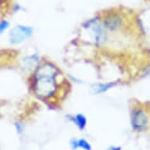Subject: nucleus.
Listing matches in <instances>:
<instances>
[{
	"label": "nucleus",
	"instance_id": "obj_5",
	"mask_svg": "<svg viewBox=\"0 0 150 150\" xmlns=\"http://www.w3.org/2000/svg\"><path fill=\"white\" fill-rule=\"evenodd\" d=\"M103 24L106 29L115 32L123 26V17L117 13H109L105 15L103 20Z\"/></svg>",
	"mask_w": 150,
	"mask_h": 150
},
{
	"label": "nucleus",
	"instance_id": "obj_8",
	"mask_svg": "<svg viewBox=\"0 0 150 150\" xmlns=\"http://www.w3.org/2000/svg\"><path fill=\"white\" fill-rule=\"evenodd\" d=\"M78 148L83 150H92V146L90 142H88L84 138L78 139Z\"/></svg>",
	"mask_w": 150,
	"mask_h": 150
},
{
	"label": "nucleus",
	"instance_id": "obj_2",
	"mask_svg": "<svg viewBox=\"0 0 150 150\" xmlns=\"http://www.w3.org/2000/svg\"><path fill=\"white\" fill-rule=\"evenodd\" d=\"M86 29L91 32V37L97 45L104 44L107 39L106 28L104 26L103 22L98 18L88 21L84 25Z\"/></svg>",
	"mask_w": 150,
	"mask_h": 150
},
{
	"label": "nucleus",
	"instance_id": "obj_3",
	"mask_svg": "<svg viewBox=\"0 0 150 150\" xmlns=\"http://www.w3.org/2000/svg\"><path fill=\"white\" fill-rule=\"evenodd\" d=\"M33 28L25 25H17L10 32V42L12 44H19L32 35Z\"/></svg>",
	"mask_w": 150,
	"mask_h": 150
},
{
	"label": "nucleus",
	"instance_id": "obj_4",
	"mask_svg": "<svg viewBox=\"0 0 150 150\" xmlns=\"http://www.w3.org/2000/svg\"><path fill=\"white\" fill-rule=\"evenodd\" d=\"M130 123L134 130L136 131H142L148 127L149 117L145 111L138 108L134 110L131 114Z\"/></svg>",
	"mask_w": 150,
	"mask_h": 150
},
{
	"label": "nucleus",
	"instance_id": "obj_9",
	"mask_svg": "<svg viewBox=\"0 0 150 150\" xmlns=\"http://www.w3.org/2000/svg\"><path fill=\"white\" fill-rule=\"evenodd\" d=\"M10 27V23L7 21L3 20L0 21V34H3L8 28Z\"/></svg>",
	"mask_w": 150,
	"mask_h": 150
},
{
	"label": "nucleus",
	"instance_id": "obj_1",
	"mask_svg": "<svg viewBox=\"0 0 150 150\" xmlns=\"http://www.w3.org/2000/svg\"><path fill=\"white\" fill-rule=\"evenodd\" d=\"M57 69L50 62H45L37 67L34 75V90L37 95L50 98L57 91Z\"/></svg>",
	"mask_w": 150,
	"mask_h": 150
},
{
	"label": "nucleus",
	"instance_id": "obj_12",
	"mask_svg": "<svg viewBox=\"0 0 150 150\" xmlns=\"http://www.w3.org/2000/svg\"><path fill=\"white\" fill-rule=\"evenodd\" d=\"M107 150H122L120 146H110Z\"/></svg>",
	"mask_w": 150,
	"mask_h": 150
},
{
	"label": "nucleus",
	"instance_id": "obj_6",
	"mask_svg": "<svg viewBox=\"0 0 150 150\" xmlns=\"http://www.w3.org/2000/svg\"><path fill=\"white\" fill-rule=\"evenodd\" d=\"M69 120L71 121L72 123L76 126L78 129L80 130H83L86 129V124H87V120L86 117L83 114L79 113L76 114V116H69Z\"/></svg>",
	"mask_w": 150,
	"mask_h": 150
},
{
	"label": "nucleus",
	"instance_id": "obj_7",
	"mask_svg": "<svg viewBox=\"0 0 150 150\" xmlns=\"http://www.w3.org/2000/svg\"><path fill=\"white\" fill-rule=\"evenodd\" d=\"M116 86L115 83H98L94 85V93H105L113 86Z\"/></svg>",
	"mask_w": 150,
	"mask_h": 150
},
{
	"label": "nucleus",
	"instance_id": "obj_10",
	"mask_svg": "<svg viewBox=\"0 0 150 150\" xmlns=\"http://www.w3.org/2000/svg\"><path fill=\"white\" fill-rule=\"evenodd\" d=\"M70 146L74 150L79 149L78 148V139H76V138H71V140H70Z\"/></svg>",
	"mask_w": 150,
	"mask_h": 150
},
{
	"label": "nucleus",
	"instance_id": "obj_11",
	"mask_svg": "<svg viewBox=\"0 0 150 150\" xmlns=\"http://www.w3.org/2000/svg\"><path fill=\"white\" fill-rule=\"evenodd\" d=\"M15 127H16L17 132L18 134H21L24 130V126L20 122H17V123H15Z\"/></svg>",
	"mask_w": 150,
	"mask_h": 150
}]
</instances>
